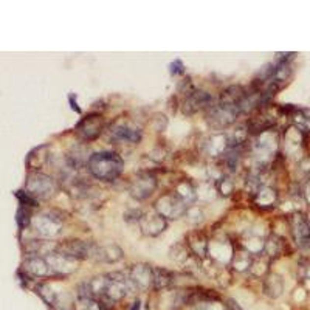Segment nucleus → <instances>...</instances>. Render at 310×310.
I'll use <instances>...</instances> for the list:
<instances>
[{
  "mask_svg": "<svg viewBox=\"0 0 310 310\" xmlns=\"http://www.w3.org/2000/svg\"><path fill=\"white\" fill-rule=\"evenodd\" d=\"M26 192L33 199H48L54 192V181L53 179L44 176V174H33V176L28 177Z\"/></svg>",
  "mask_w": 310,
  "mask_h": 310,
  "instance_id": "2",
  "label": "nucleus"
},
{
  "mask_svg": "<svg viewBox=\"0 0 310 310\" xmlns=\"http://www.w3.org/2000/svg\"><path fill=\"white\" fill-rule=\"evenodd\" d=\"M130 283H133L138 288H148L152 285V281H154V275H152V268L146 267V265H138L137 268L132 270L130 273Z\"/></svg>",
  "mask_w": 310,
  "mask_h": 310,
  "instance_id": "7",
  "label": "nucleus"
},
{
  "mask_svg": "<svg viewBox=\"0 0 310 310\" xmlns=\"http://www.w3.org/2000/svg\"><path fill=\"white\" fill-rule=\"evenodd\" d=\"M124 163L121 157L115 152H98L90 155L89 158V169L96 179L112 181L123 172Z\"/></svg>",
  "mask_w": 310,
  "mask_h": 310,
  "instance_id": "1",
  "label": "nucleus"
},
{
  "mask_svg": "<svg viewBox=\"0 0 310 310\" xmlns=\"http://www.w3.org/2000/svg\"><path fill=\"white\" fill-rule=\"evenodd\" d=\"M152 275H154V281H152V285L155 288H163V287H168L172 283V275L169 273L168 270H160V268H155L152 270Z\"/></svg>",
  "mask_w": 310,
  "mask_h": 310,
  "instance_id": "11",
  "label": "nucleus"
},
{
  "mask_svg": "<svg viewBox=\"0 0 310 310\" xmlns=\"http://www.w3.org/2000/svg\"><path fill=\"white\" fill-rule=\"evenodd\" d=\"M75 310H105L100 299L87 296V298H78L75 303Z\"/></svg>",
  "mask_w": 310,
  "mask_h": 310,
  "instance_id": "10",
  "label": "nucleus"
},
{
  "mask_svg": "<svg viewBox=\"0 0 310 310\" xmlns=\"http://www.w3.org/2000/svg\"><path fill=\"white\" fill-rule=\"evenodd\" d=\"M183 69H185V67H183V64H181V61L180 59H177V61H174L172 64H171V73L172 75H176V73H183Z\"/></svg>",
  "mask_w": 310,
  "mask_h": 310,
  "instance_id": "12",
  "label": "nucleus"
},
{
  "mask_svg": "<svg viewBox=\"0 0 310 310\" xmlns=\"http://www.w3.org/2000/svg\"><path fill=\"white\" fill-rule=\"evenodd\" d=\"M112 137L118 141H124V143H138L141 140V132L137 129H132L129 126H115L112 129Z\"/></svg>",
  "mask_w": 310,
  "mask_h": 310,
  "instance_id": "9",
  "label": "nucleus"
},
{
  "mask_svg": "<svg viewBox=\"0 0 310 310\" xmlns=\"http://www.w3.org/2000/svg\"><path fill=\"white\" fill-rule=\"evenodd\" d=\"M140 304H141L140 301H135V303H133V306L130 307V310H138V309H140Z\"/></svg>",
  "mask_w": 310,
  "mask_h": 310,
  "instance_id": "14",
  "label": "nucleus"
},
{
  "mask_svg": "<svg viewBox=\"0 0 310 310\" xmlns=\"http://www.w3.org/2000/svg\"><path fill=\"white\" fill-rule=\"evenodd\" d=\"M103 129V121L100 115H89L76 126V132L78 135L85 140V141H92L95 140L98 135L101 133Z\"/></svg>",
  "mask_w": 310,
  "mask_h": 310,
  "instance_id": "3",
  "label": "nucleus"
},
{
  "mask_svg": "<svg viewBox=\"0 0 310 310\" xmlns=\"http://www.w3.org/2000/svg\"><path fill=\"white\" fill-rule=\"evenodd\" d=\"M70 103H72V107H73V110L79 113V112H81V109H79V107H78V105H76V103H75V96H73V95L70 96Z\"/></svg>",
  "mask_w": 310,
  "mask_h": 310,
  "instance_id": "13",
  "label": "nucleus"
},
{
  "mask_svg": "<svg viewBox=\"0 0 310 310\" xmlns=\"http://www.w3.org/2000/svg\"><path fill=\"white\" fill-rule=\"evenodd\" d=\"M25 270L30 275L37 276V278H45V276H50L53 273V270H52L50 265H48L47 259H42V258H30V259H26Z\"/></svg>",
  "mask_w": 310,
  "mask_h": 310,
  "instance_id": "6",
  "label": "nucleus"
},
{
  "mask_svg": "<svg viewBox=\"0 0 310 310\" xmlns=\"http://www.w3.org/2000/svg\"><path fill=\"white\" fill-rule=\"evenodd\" d=\"M33 225H34L36 231H37L41 236H44V237H50V236H54V234H57V232H59L61 220L54 219L53 216L42 214V216H37V217L33 220Z\"/></svg>",
  "mask_w": 310,
  "mask_h": 310,
  "instance_id": "4",
  "label": "nucleus"
},
{
  "mask_svg": "<svg viewBox=\"0 0 310 310\" xmlns=\"http://www.w3.org/2000/svg\"><path fill=\"white\" fill-rule=\"evenodd\" d=\"M211 103H212V98L205 92L191 93L189 98L185 103V105H186L185 113H194V112H197L203 107H207V105H209Z\"/></svg>",
  "mask_w": 310,
  "mask_h": 310,
  "instance_id": "8",
  "label": "nucleus"
},
{
  "mask_svg": "<svg viewBox=\"0 0 310 310\" xmlns=\"http://www.w3.org/2000/svg\"><path fill=\"white\" fill-rule=\"evenodd\" d=\"M155 185H157V183H155V179L152 176H149V174H141L132 185V196L137 199H146L155 189Z\"/></svg>",
  "mask_w": 310,
  "mask_h": 310,
  "instance_id": "5",
  "label": "nucleus"
}]
</instances>
